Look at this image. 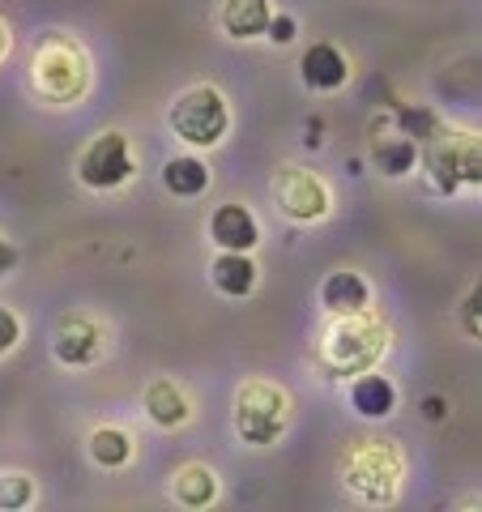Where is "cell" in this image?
Returning a JSON list of instances; mask_svg holds the SVG:
<instances>
[{
    "label": "cell",
    "instance_id": "1",
    "mask_svg": "<svg viewBox=\"0 0 482 512\" xmlns=\"http://www.w3.org/2000/svg\"><path fill=\"white\" fill-rule=\"evenodd\" d=\"M227 120V103L214 86H192L171 107V128L188 146H218L222 133H227Z\"/></svg>",
    "mask_w": 482,
    "mask_h": 512
},
{
    "label": "cell",
    "instance_id": "2",
    "mask_svg": "<svg viewBox=\"0 0 482 512\" xmlns=\"http://www.w3.org/2000/svg\"><path fill=\"white\" fill-rule=\"evenodd\" d=\"M286 427V397L278 384L252 380L235 397V431L248 444H273Z\"/></svg>",
    "mask_w": 482,
    "mask_h": 512
},
{
    "label": "cell",
    "instance_id": "3",
    "mask_svg": "<svg viewBox=\"0 0 482 512\" xmlns=\"http://www.w3.org/2000/svg\"><path fill=\"white\" fill-rule=\"evenodd\" d=\"M35 77H39V90L47 94V99H60V103L77 99L82 86H86V56H82V47H77L73 39H64V35L43 39L39 56H35Z\"/></svg>",
    "mask_w": 482,
    "mask_h": 512
},
{
    "label": "cell",
    "instance_id": "4",
    "mask_svg": "<svg viewBox=\"0 0 482 512\" xmlns=\"http://www.w3.org/2000/svg\"><path fill=\"white\" fill-rule=\"evenodd\" d=\"M380 350H384V333L372 320H363V312L342 316V329H333L329 338V363L342 367V372H355V367H372Z\"/></svg>",
    "mask_w": 482,
    "mask_h": 512
},
{
    "label": "cell",
    "instance_id": "5",
    "mask_svg": "<svg viewBox=\"0 0 482 512\" xmlns=\"http://www.w3.org/2000/svg\"><path fill=\"white\" fill-rule=\"evenodd\" d=\"M77 171H82V184H90V188H120L128 175L137 171L133 167V154H128V137L124 133H103L82 154Z\"/></svg>",
    "mask_w": 482,
    "mask_h": 512
},
{
    "label": "cell",
    "instance_id": "6",
    "mask_svg": "<svg viewBox=\"0 0 482 512\" xmlns=\"http://www.w3.org/2000/svg\"><path fill=\"white\" fill-rule=\"evenodd\" d=\"M346 483L367 500H389L397 487V457L384 444H367L346 461Z\"/></svg>",
    "mask_w": 482,
    "mask_h": 512
},
{
    "label": "cell",
    "instance_id": "7",
    "mask_svg": "<svg viewBox=\"0 0 482 512\" xmlns=\"http://www.w3.org/2000/svg\"><path fill=\"white\" fill-rule=\"evenodd\" d=\"M273 197L291 218H320L329 210V192L316 175L299 171V167H282L278 180H273Z\"/></svg>",
    "mask_w": 482,
    "mask_h": 512
},
{
    "label": "cell",
    "instance_id": "8",
    "mask_svg": "<svg viewBox=\"0 0 482 512\" xmlns=\"http://www.w3.org/2000/svg\"><path fill=\"white\" fill-rule=\"evenodd\" d=\"M478 146L465 133L448 137L444 146L431 150V180H436L440 192H453L461 180H478Z\"/></svg>",
    "mask_w": 482,
    "mask_h": 512
},
{
    "label": "cell",
    "instance_id": "9",
    "mask_svg": "<svg viewBox=\"0 0 482 512\" xmlns=\"http://www.w3.org/2000/svg\"><path fill=\"white\" fill-rule=\"evenodd\" d=\"M210 235L218 248H231V252H248L256 248V218L244 210V205H218L214 218H210Z\"/></svg>",
    "mask_w": 482,
    "mask_h": 512
},
{
    "label": "cell",
    "instance_id": "10",
    "mask_svg": "<svg viewBox=\"0 0 482 512\" xmlns=\"http://www.w3.org/2000/svg\"><path fill=\"white\" fill-rule=\"evenodd\" d=\"M299 73H303V82H308L312 90H337L346 82V56L337 52L333 43H316V47H308L303 52V60H299Z\"/></svg>",
    "mask_w": 482,
    "mask_h": 512
},
{
    "label": "cell",
    "instance_id": "11",
    "mask_svg": "<svg viewBox=\"0 0 482 512\" xmlns=\"http://www.w3.org/2000/svg\"><path fill=\"white\" fill-rule=\"evenodd\" d=\"M103 350V333L94 320H64L60 333H56V359L60 363H90L94 355Z\"/></svg>",
    "mask_w": 482,
    "mask_h": 512
},
{
    "label": "cell",
    "instance_id": "12",
    "mask_svg": "<svg viewBox=\"0 0 482 512\" xmlns=\"http://www.w3.org/2000/svg\"><path fill=\"white\" fill-rule=\"evenodd\" d=\"M320 299H325V308L333 316H359L367 308V282L359 274H350V269H342V274H333L320 286Z\"/></svg>",
    "mask_w": 482,
    "mask_h": 512
},
{
    "label": "cell",
    "instance_id": "13",
    "mask_svg": "<svg viewBox=\"0 0 482 512\" xmlns=\"http://www.w3.org/2000/svg\"><path fill=\"white\" fill-rule=\"evenodd\" d=\"M269 18H273L269 0H227V9H222V26H227L231 39H256V35H265Z\"/></svg>",
    "mask_w": 482,
    "mask_h": 512
},
{
    "label": "cell",
    "instance_id": "14",
    "mask_svg": "<svg viewBox=\"0 0 482 512\" xmlns=\"http://www.w3.org/2000/svg\"><path fill=\"white\" fill-rule=\"evenodd\" d=\"M214 286L222 295H248L252 286H256V265L248 261V252H231V248H222V256L214 261Z\"/></svg>",
    "mask_w": 482,
    "mask_h": 512
},
{
    "label": "cell",
    "instance_id": "15",
    "mask_svg": "<svg viewBox=\"0 0 482 512\" xmlns=\"http://www.w3.org/2000/svg\"><path fill=\"white\" fill-rule=\"evenodd\" d=\"M393 402H397L393 384L384 376H376V372L359 376L355 389H350V406H355L363 419H384V414H393Z\"/></svg>",
    "mask_w": 482,
    "mask_h": 512
},
{
    "label": "cell",
    "instance_id": "16",
    "mask_svg": "<svg viewBox=\"0 0 482 512\" xmlns=\"http://www.w3.org/2000/svg\"><path fill=\"white\" fill-rule=\"evenodd\" d=\"M146 410H150V419L158 427H180L188 419V402H184V393L175 389L171 380H154L150 389H146Z\"/></svg>",
    "mask_w": 482,
    "mask_h": 512
},
{
    "label": "cell",
    "instance_id": "17",
    "mask_svg": "<svg viewBox=\"0 0 482 512\" xmlns=\"http://www.w3.org/2000/svg\"><path fill=\"white\" fill-rule=\"evenodd\" d=\"M163 184L175 197H197V192L210 188V167H205L201 158H171L163 167Z\"/></svg>",
    "mask_w": 482,
    "mask_h": 512
},
{
    "label": "cell",
    "instance_id": "18",
    "mask_svg": "<svg viewBox=\"0 0 482 512\" xmlns=\"http://www.w3.org/2000/svg\"><path fill=\"white\" fill-rule=\"evenodd\" d=\"M214 495H218V483L205 466H184L180 474H175V500L180 504L205 508V504H214Z\"/></svg>",
    "mask_w": 482,
    "mask_h": 512
},
{
    "label": "cell",
    "instance_id": "19",
    "mask_svg": "<svg viewBox=\"0 0 482 512\" xmlns=\"http://www.w3.org/2000/svg\"><path fill=\"white\" fill-rule=\"evenodd\" d=\"M90 457L99 461V466H124L128 457H133V444L120 427H99L90 436Z\"/></svg>",
    "mask_w": 482,
    "mask_h": 512
},
{
    "label": "cell",
    "instance_id": "20",
    "mask_svg": "<svg viewBox=\"0 0 482 512\" xmlns=\"http://www.w3.org/2000/svg\"><path fill=\"white\" fill-rule=\"evenodd\" d=\"M376 167L384 175H406L414 167V141H380L376 146Z\"/></svg>",
    "mask_w": 482,
    "mask_h": 512
},
{
    "label": "cell",
    "instance_id": "21",
    "mask_svg": "<svg viewBox=\"0 0 482 512\" xmlns=\"http://www.w3.org/2000/svg\"><path fill=\"white\" fill-rule=\"evenodd\" d=\"M30 500H35V487L26 474H0V508H26Z\"/></svg>",
    "mask_w": 482,
    "mask_h": 512
},
{
    "label": "cell",
    "instance_id": "22",
    "mask_svg": "<svg viewBox=\"0 0 482 512\" xmlns=\"http://www.w3.org/2000/svg\"><path fill=\"white\" fill-rule=\"evenodd\" d=\"M265 35H269L273 43H291V39H295V18H286V13H273L269 26H265Z\"/></svg>",
    "mask_w": 482,
    "mask_h": 512
},
{
    "label": "cell",
    "instance_id": "23",
    "mask_svg": "<svg viewBox=\"0 0 482 512\" xmlns=\"http://www.w3.org/2000/svg\"><path fill=\"white\" fill-rule=\"evenodd\" d=\"M13 342H18V316L0 308V355H5V350H13Z\"/></svg>",
    "mask_w": 482,
    "mask_h": 512
},
{
    "label": "cell",
    "instance_id": "24",
    "mask_svg": "<svg viewBox=\"0 0 482 512\" xmlns=\"http://www.w3.org/2000/svg\"><path fill=\"white\" fill-rule=\"evenodd\" d=\"M474 308H478V291H470V299H465V333H470V338H478V329H482Z\"/></svg>",
    "mask_w": 482,
    "mask_h": 512
},
{
    "label": "cell",
    "instance_id": "25",
    "mask_svg": "<svg viewBox=\"0 0 482 512\" xmlns=\"http://www.w3.org/2000/svg\"><path fill=\"white\" fill-rule=\"evenodd\" d=\"M9 269H13V248L5 244V239H0V278H5Z\"/></svg>",
    "mask_w": 482,
    "mask_h": 512
},
{
    "label": "cell",
    "instance_id": "26",
    "mask_svg": "<svg viewBox=\"0 0 482 512\" xmlns=\"http://www.w3.org/2000/svg\"><path fill=\"white\" fill-rule=\"evenodd\" d=\"M5 47H9V30H5V22H0V56H5Z\"/></svg>",
    "mask_w": 482,
    "mask_h": 512
}]
</instances>
